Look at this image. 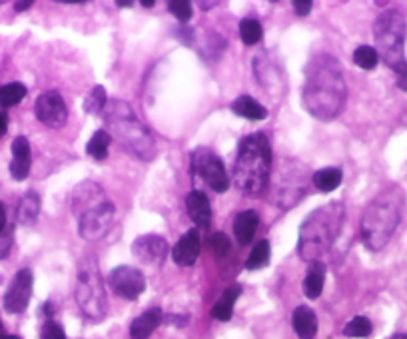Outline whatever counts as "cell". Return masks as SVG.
Here are the masks:
<instances>
[{
  "instance_id": "6da1fadb",
  "label": "cell",
  "mask_w": 407,
  "mask_h": 339,
  "mask_svg": "<svg viewBox=\"0 0 407 339\" xmlns=\"http://www.w3.org/2000/svg\"><path fill=\"white\" fill-rule=\"evenodd\" d=\"M348 100V84L340 62L330 54H318L309 60L304 84V106L318 120L340 116Z\"/></svg>"
},
{
  "instance_id": "7a4b0ae2",
  "label": "cell",
  "mask_w": 407,
  "mask_h": 339,
  "mask_svg": "<svg viewBox=\"0 0 407 339\" xmlns=\"http://www.w3.org/2000/svg\"><path fill=\"white\" fill-rule=\"evenodd\" d=\"M272 174V146L268 136L256 132L246 136L234 164V184L243 196H262Z\"/></svg>"
},
{
  "instance_id": "3957f363",
  "label": "cell",
  "mask_w": 407,
  "mask_h": 339,
  "mask_svg": "<svg viewBox=\"0 0 407 339\" xmlns=\"http://www.w3.org/2000/svg\"><path fill=\"white\" fill-rule=\"evenodd\" d=\"M406 194L399 186L384 190L363 212L362 241L369 252H382L401 222Z\"/></svg>"
},
{
  "instance_id": "277c9868",
  "label": "cell",
  "mask_w": 407,
  "mask_h": 339,
  "mask_svg": "<svg viewBox=\"0 0 407 339\" xmlns=\"http://www.w3.org/2000/svg\"><path fill=\"white\" fill-rule=\"evenodd\" d=\"M345 219V206L341 202H330L314 209L299 226L297 253L306 262H319V258L330 250L340 236Z\"/></svg>"
},
{
  "instance_id": "5b68a950",
  "label": "cell",
  "mask_w": 407,
  "mask_h": 339,
  "mask_svg": "<svg viewBox=\"0 0 407 339\" xmlns=\"http://www.w3.org/2000/svg\"><path fill=\"white\" fill-rule=\"evenodd\" d=\"M104 122L108 124L110 138L118 142L140 158V160H152L156 156V144L152 134L144 126L140 118L134 114L130 104L122 100H110L104 108Z\"/></svg>"
},
{
  "instance_id": "8992f818",
  "label": "cell",
  "mask_w": 407,
  "mask_h": 339,
  "mask_svg": "<svg viewBox=\"0 0 407 339\" xmlns=\"http://www.w3.org/2000/svg\"><path fill=\"white\" fill-rule=\"evenodd\" d=\"M407 22L399 11H384L374 24L375 52L391 70L406 62Z\"/></svg>"
},
{
  "instance_id": "52a82bcc",
  "label": "cell",
  "mask_w": 407,
  "mask_h": 339,
  "mask_svg": "<svg viewBox=\"0 0 407 339\" xmlns=\"http://www.w3.org/2000/svg\"><path fill=\"white\" fill-rule=\"evenodd\" d=\"M76 301L82 314L90 321H100L106 316V292L100 275L98 265L94 260H84L78 268L76 277Z\"/></svg>"
},
{
  "instance_id": "ba28073f",
  "label": "cell",
  "mask_w": 407,
  "mask_h": 339,
  "mask_svg": "<svg viewBox=\"0 0 407 339\" xmlns=\"http://www.w3.org/2000/svg\"><path fill=\"white\" fill-rule=\"evenodd\" d=\"M192 170L200 180L214 192L224 194L230 188V176L224 168V162L208 148H198L192 154Z\"/></svg>"
},
{
  "instance_id": "9c48e42d",
  "label": "cell",
  "mask_w": 407,
  "mask_h": 339,
  "mask_svg": "<svg viewBox=\"0 0 407 339\" xmlns=\"http://www.w3.org/2000/svg\"><path fill=\"white\" fill-rule=\"evenodd\" d=\"M112 219H114V206L110 202H104L96 208L84 212L78 218V231L82 236V240L98 241L106 236V231L110 230Z\"/></svg>"
},
{
  "instance_id": "30bf717a",
  "label": "cell",
  "mask_w": 407,
  "mask_h": 339,
  "mask_svg": "<svg viewBox=\"0 0 407 339\" xmlns=\"http://www.w3.org/2000/svg\"><path fill=\"white\" fill-rule=\"evenodd\" d=\"M108 285H110L112 292L122 299H136L146 289V277L138 268L118 265L108 275Z\"/></svg>"
},
{
  "instance_id": "8fae6325",
  "label": "cell",
  "mask_w": 407,
  "mask_h": 339,
  "mask_svg": "<svg viewBox=\"0 0 407 339\" xmlns=\"http://www.w3.org/2000/svg\"><path fill=\"white\" fill-rule=\"evenodd\" d=\"M36 118L42 122L48 128H62L68 120V108L64 98L56 92V90H48L45 94H40L36 100Z\"/></svg>"
},
{
  "instance_id": "7c38bea8",
  "label": "cell",
  "mask_w": 407,
  "mask_h": 339,
  "mask_svg": "<svg viewBox=\"0 0 407 339\" xmlns=\"http://www.w3.org/2000/svg\"><path fill=\"white\" fill-rule=\"evenodd\" d=\"M34 277L30 270H21L14 275L11 287L4 296V307L8 314H23L24 309L30 304L33 297Z\"/></svg>"
},
{
  "instance_id": "4fadbf2b",
  "label": "cell",
  "mask_w": 407,
  "mask_h": 339,
  "mask_svg": "<svg viewBox=\"0 0 407 339\" xmlns=\"http://www.w3.org/2000/svg\"><path fill=\"white\" fill-rule=\"evenodd\" d=\"M168 241L160 236L148 234V236H140L136 238L132 243V253L138 262L146 263V265H162L168 255Z\"/></svg>"
},
{
  "instance_id": "5bb4252c",
  "label": "cell",
  "mask_w": 407,
  "mask_h": 339,
  "mask_svg": "<svg viewBox=\"0 0 407 339\" xmlns=\"http://www.w3.org/2000/svg\"><path fill=\"white\" fill-rule=\"evenodd\" d=\"M200 255V234L198 230H188L178 243L172 248V260L180 265V268H190L194 265Z\"/></svg>"
},
{
  "instance_id": "9a60e30c",
  "label": "cell",
  "mask_w": 407,
  "mask_h": 339,
  "mask_svg": "<svg viewBox=\"0 0 407 339\" xmlns=\"http://www.w3.org/2000/svg\"><path fill=\"white\" fill-rule=\"evenodd\" d=\"M30 144L24 136H18L12 142V162H11V176L14 180L23 182L30 174Z\"/></svg>"
},
{
  "instance_id": "2e32d148",
  "label": "cell",
  "mask_w": 407,
  "mask_h": 339,
  "mask_svg": "<svg viewBox=\"0 0 407 339\" xmlns=\"http://www.w3.org/2000/svg\"><path fill=\"white\" fill-rule=\"evenodd\" d=\"M186 209L190 219L198 228H208L212 222V206H210L208 196L200 190H192L186 196Z\"/></svg>"
},
{
  "instance_id": "e0dca14e",
  "label": "cell",
  "mask_w": 407,
  "mask_h": 339,
  "mask_svg": "<svg viewBox=\"0 0 407 339\" xmlns=\"http://www.w3.org/2000/svg\"><path fill=\"white\" fill-rule=\"evenodd\" d=\"M162 323V309L152 307L144 311L140 318H136L130 326V339H148Z\"/></svg>"
},
{
  "instance_id": "ac0fdd59",
  "label": "cell",
  "mask_w": 407,
  "mask_h": 339,
  "mask_svg": "<svg viewBox=\"0 0 407 339\" xmlns=\"http://www.w3.org/2000/svg\"><path fill=\"white\" fill-rule=\"evenodd\" d=\"M258 226H260L258 212L246 209L242 214H238L236 219H234V236H236L238 243L248 246V243L253 240V236H256V231H258Z\"/></svg>"
},
{
  "instance_id": "d6986e66",
  "label": "cell",
  "mask_w": 407,
  "mask_h": 339,
  "mask_svg": "<svg viewBox=\"0 0 407 339\" xmlns=\"http://www.w3.org/2000/svg\"><path fill=\"white\" fill-rule=\"evenodd\" d=\"M104 202H108V200L104 197L102 190L96 184H84V186L78 188L76 194H74V214H78V218H80L84 212L96 208Z\"/></svg>"
},
{
  "instance_id": "ffe728a7",
  "label": "cell",
  "mask_w": 407,
  "mask_h": 339,
  "mask_svg": "<svg viewBox=\"0 0 407 339\" xmlns=\"http://www.w3.org/2000/svg\"><path fill=\"white\" fill-rule=\"evenodd\" d=\"M292 323H294V331L299 339H314L318 333V318H316L314 309L308 306L296 307Z\"/></svg>"
},
{
  "instance_id": "44dd1931",
  "label": "cell",
  "mask_w": 407,
  "mask_h": 339,
  "mask_svg": "<svg viewBox=\"0 0 407 339\" xmlns=\"http://www.w3.org/2000/svg\"><path fill=\"white\" fill-rule=\"evenodd\" d=\"M242 296V285L234 284L230 285L222 297L216 301V306L212 307V318L218 319V321H228L231 318V311H234V306L238 301V297Z\"/></svg>"
},
{
  "instance_id": "7402d4cb",
  "label": "cell",
  "mask_w": 407,
  "mask_h": 339,
  "mask_svg": "<svg viewBox=\"0 0 407 339\" xmlns=\"http://www.w3.org/2000/svg\"><path fill=\"white\" fill-rule=\"evenodd\" d=\"M231 112L238 114V116H242L246 120L252 122H260L268 118V110H265L258 100L252 98V96H240L238 100H234Z\"/></svg>"
},
{
  "instance_id": "603a6c76",
  "label": "cell",
  "mask_w": 407,
  "mask_h": 339,
  "mask_svg": "<svg viewBox=\"0 0 407 339\" xmlns=\"http://www.w3.org/2000/svg\"><path fill=\"white\" fill-rule=\"evenodd\" d=\"M323 282H326V265L321 262L309 263L308 274L304 280V294L309 299H318L323 292Z\"/></svg>"
},
{
  "instance_id": "cb8c5ba5",
  "label": "cell",
  "mask_w": 407,
  "mask_h": 339,
  "mask_svg": "<svg viewBox=\"0 0 407 339\" xmlns=\"http://www.w3.org/2000/svg\"><path fill=\"white\" fill-rule=\"evenodd\" d=\"M341 180H343V174H341L340 168H321L311 176V184L323 194H330L333 190H338Z\"/></svg>"
},
{
  "instance_id": "d4e9b609",
  "label": "cell",
  "mask_w": 407,
  "mask_h": 339,
  "mask_svg": "<svg viewBox=\"0 0 407 339\" xmlns=\"http://www.w3.org/2000/svg\"><path fill=\"white\" fill-rule=\"evenodd\" d=\"M40 214V196L36 192H28L18 204V222L23 226H34Z\"/></svg>"
},
{
  "instance_id": "484cf974",
  "label": "cell",
  "mask_w": 407,
  "mask_h": 339,
  "mask_svg": "<svg viewBox=\"0 0 407 339\" xmlns=\"http://www.w3.org/2000/svg\"><path fill=\"white\" fill-rule=\"evenodd\" d=\"M270 258H272V248H270V241L268 240L258 241V243L253 246L252 253H250V255H248V260H246V268H248L250 272L262 270L264 265H268Z\"/></svg>"
},
{
  "instance_id": "4316f807",
  "label": "cell",
  "mask_w": 407,
  "mask_h": 339,
  "mask_svg": "<svg viewBox=\"0 0 407 339\" xmlns=\"http://www.w3.org/2000/svg\"><path fill=\"white\" fill-rule=\"evenodd\" d=\"M110 134L106 130H96L92 134L86 146V154L94 160H104L108 156V146H110Z\"/></svg>"
},
{
  "instance_id": "83f0119b",
  "label": "cell",
  "mask_w": 407,
  "mask_h": 339,
  "mask_svg": "<svg viewBox=\"0 0 407 339\" xmlns=\"http://www.w3.org/2000/svg\"><path fill=\"white\" fill-rule=\"evenodd\" d=\"M24 96H26V86L24 84H21V82L6 84V86L0 88V106L2 108L16 106L21 100H24Z\"/></svg>"
},
{
  "instance_id": "f1b7e54d",
  "label": "cell",
  "mask_w": 407,
  "mask_h": 339,
  "mask_svg": "<svg viewBox=\"0 0 407 339\" xmlns=\"http://www.w3.org/2000/svg\"><path fill=\"white\" fill-rule=\"evenodd\" d=\"M264 36V30H262V24L256 21V18H243L240 22V38H242L243 44L248 46H253L262 40Z\"/></svg>"
},
{
  "instance_id": "f546056e",
  "label": "cell",
  "mask_w": 407,
  "mask_h": 339,
  "mask_svg": "<svg viewBox=\"0 0 407 339\" xmlns=\"http://www.w3.org/2000/svg\"><path fill=\"white\" fill-rule=\"evenodd\" d=\"M372 331H374V326H372L369 319L363 318V316H355L352 321L345 323L343 335H348V338H367V335H372Z\"/></svg>"
},
{
  "instance_id": "4dcf8cb0",
  "label": "cell",
  "mask_w": 407,
  "mask_h": 339,
  "mask_svg": "<svg viewBox=\"0 0 407 339\" xmlns=\"http://www.w3.org/2000/svg\"><path fill=\"white\" fill-rule=\"evenodd\" d=\"M106 104H108L106 90L102 86H94L88 92L86 100H84V110H86L88 114H100V112H104Z\"/></svg>"
},
{
  "instance_id": "1f68e13d",
  "label": "cell",
  "mask_w": 407,
  "mask_h": 339,
  "mask_svg": "<svg viewBox=\"0 0 407 339\" xmlns=\"http://www.w3.org/2000/svg\"><path fill=\"white\" fill-rule=\"evenodd\" d=\"M353 62L355 66H360L363 70H374L377 62H379V56L375 52L374 46H360V48H355V52H353Z\"/></svg>"
},
{
  "instance_id": "d6a6232c",
  "label": "cell",
  "mask_w": 407,
  "mask_h": 339,
  "mask_svg": "<svg viewBox=\"0 0 407 339\" xmlns=\"http://www.w3.org/2000/svg\"><path fill=\"white\" fill-rule=\"evenodd\" d=\"M168 11L172 12L180 22H188L192 18V4L186 0H172L168 2Z\"/></svg>"
},
{
  "instance_id": "836d02e7",
  "label": "cell",
  "mask_w": 407,
  "mask_h": 339,
  "mask_svg": "<svg viewBox=\"0 0 407 339\" xmlns=\"http://www.w3.org/2000/svg\"><path fill=\"white\" fill-rule=\"evenodd\" d=\"M210 248H212V250H214V252L218 253V255L222 258V255H226V253L230 252L231 241L226 234L216 231V234H212V238H210Z\"/></svg>"
},
{
  "instance_id": "e575fe53",
  "label": "cell",
  "mask_w": 407,
  "mask_h": 339,
  "mask_svg": "<svg viewBox=\"0 0 407 339\" xmlns=\"http://www.w3.org/2000/svg\"><path fill=\"white\" fill-rule=\"evenodd\" d=\"M40 338L42 339H67V333H64V329L60 323H56V321H46L45 328H42V333H40Z\"/></svg>"
},
{
  "instance_id": "d590c367",
  "label": "cell",
  "mask_w": 407,
  "mask_h": 339,
  "mask_svg": "<svg viewBox=\"0 0 407 339\" xmlns=\"http://www.w3.org/2000/svg\"><path fill=\"white\" fill-rule=\"evenodd\" d=\"M396 72V80H397V86L401 88L403 92H407V60L403 64H399L394 70Z\"/></svg>"
},
{
  "instance_id": "8d00e7d4",
  "label": "cell",
  "mask_w": 407,
  "mask_h": 339,
  "mask_svg": "<svg viewBox=\"0 0 407 339\" xmlns=\"http://www.w3.org/2000/svg\"><path fill=\"white\" fill-rule=\"evenodd\" d=\"M311 8H314L311 0H294V11H296L297 16H308Z\"/></svg>"
},
{
  "instance_id": "74e56055",
  "label": "cell",
  "mask_w": 407,
  "mask_h": 339,
  "mask_svg": "<svg viewBox=\"0 0 407 339\" xmlns=\"http://www.w3.org/2000/svg\"><path fill=\"white\" fill-rule=\"evenodd\" d=\"M11 246H12V238H11V236H8V234H2V231H0V260L8 255V252H11Z\"/></svg>"
},
{
  "instance_id": "f35d334b",
  "label": "cell",
  "mask_w": 407,
  "mask_h": 339,
  "mask_svg": "<svg viewBox=\"0 0 407 339\" xmlns=\"http://www.w3.org/2000/svg\"><path fill=\"white\" fill-rule=\"evenodd\" d=\"M6 122H8V116L4 112H0V136L6 132Z\"/></svg>"
},
{
  "instance_id": "ab89813d",
  "label": "cell",
  "mask_w": 407,
  "mask_h": 339,
  "mask_svg": "<svg viewBox=\"0 0 407 339\" xmlns=\"http://www.w3.org/2000/svg\"><path fill=\"white\" fill-rule=\"evenodd\" d=\"M30 6H33V2H30V0H26V2H16V4H14V8H16L18 12L26 11V8H30Z\"/></svg>"
},
{
  "instance_id": "60d3db41",
  "label": "cell",
  "mask_w": 407,
  "mask_h": 339,
  "mask_svg": "<svg viewBox=\"0 0 407 339\" xmlns=\"http://www.w3.org/2000/svg\"><path fill=\"white\" fill-rule=\"evenodd\" d=\"M4 226H6V209L0 204V231L4 230Z\"/></svg>"
},
{
  "instance_id": "b9f144b4",
  "label": "cell",
  "mask_w": 407,
  "mask_h": 339,
  "mask_svg": "<svg viewBox=\"0 0 407 339\" xmlns=\"http://www.w3.org/2000/svg\"><path fill=\"white\" fill-rule=\"evenodd\" d=\"M134 2H130V0H118V2H116V6H118V8H124V6H126V8H128V6H132Z\"/></svg>"
},
{
  "instance_id": "7bdbcfd3",
  "label": "cell",
  "mask_w": 407,
  "mask_h": 339,
  "mask_svg": "<svg viewBox=\"0 0 407 339\" xmlns=\"http://www.w3.org/2000/svg\"><path fill=\"white\" fill-rule=\"evenodd\" d=\"M156 2L154 0H142V6H146V8H152Z\"/></svg>"
},
{
  "instance_id": "ee69618b",
  "label": "cell",
  "mask_w": 407,
  "mask_h": 339,
  "mask_svg": "<svg viewBox=\"0 0 407 339\" xmlns=\"http://www.w3.org/2000/svg\"><path fill=\"white\" fill-rule=\"evenodd\" d=\"M200 6L202 8H212V6H216V2H200Z\"/></svg>"
},
{
  "instance_id": "f6af8a7d",
  "label": "cell",
  "mask_w": 407,
  "mask_h": 339,
  "mask_svg": "<svg viewBox=\"0 0 407 339\" xmlns=\"http://www.w3.org/2000/svg\"><path fill=\"white\" fill-rule=\"evenodd\" d=\"M389 339H407V335H403V333H399V335H394V338Z\"/></svg>"
},
{
  "instance_id": "bcb514c9",
  "label": "cell",
  "mask_w": 407,
  "mask_h": 339,
  "mask_svg": "<svg viewBox=\"0 0 407 339\" xmlns=\"http://www.w3.org/2000/svg\"><path fill=\"white\" fill-rule=\"evenodd\" d=\"M0 339H21V338H16V335H2Z\"/></svg>"
},
{
  "instance_id": "7dc6e473",
  "label": "cell",
  "mask_w": 407,
  "mask_h": 339,
  "mask_svg": "<svg viewBox=\"0 0 407 339\" xmlns=\"http://www.w3.org/2000/svg\"><path fill=\"white\" fill-rule=\"evenodd\" d=\"M2 335H4V333H2V326H0V338H2Z\"/></svg>"
},
{
  "instance_id": "c3c4849f",
  "label": "cell",
  "mask_w": 407,
  "mask_h": 339,
  "mask_svg": "<svg viewBox=\"0 0 407 339\" xmlns=\"http://www.w3.org/2000/svg\"><path fill=\"white\" fill-rule=\"evenodd\" d=\"M403 120H406V122H407V112H406V116H403Z\"/></svg>"
}]
</instances>
